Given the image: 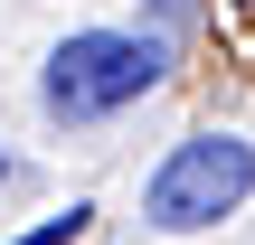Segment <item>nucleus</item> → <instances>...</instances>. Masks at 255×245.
<instances>
[{
	"label": "nucleus",
	"instance_id": "f257e3e1",
	"mask_svg": "<svg viewBox=\"0 0 255 245\" xmlns=\"http://www.w3.org/2000/svg\"><path fill=\"white\" fill-rule=\"evenodd\" d=\"M161 66H170V38H161V28H76V38L47 57L38 104H47L57 123H104V113L142 104V94L161 85Z\"/></svg>",
	"mask_w": 255,
	"mask_h": 245
},
{
	"label": "nucleus",
	"instance_id": "f03ea898",
	"mask_svg": "<svg viewBox=\"0 0 255 245\" xmlns=\"http://www.w3.org/2000/svg\"><path fill=\"white\" fill-rule=\"evenodd\" d=\"M255 189V142L237 132H189L161 170H151V189H142V217L151 227H170V236H189V227H218V217H237Z\"/></svg>",
	"mask_w": 255,
	"mask_h": 245
},
{
	"label": "nucleus",
	"instance_id": "7ed1b4c3",
	"mask_svg": "<svg viewBox=\"0 0 255 245\" xmlns=\"http://www.w3.org/2000/svg\"><path fill=\"white\" fill-rule=\"evenodd\" d=\"M85 227H95V208H66V217H47L38 236H9V245H76Z\"/></svg>",
	"mask_w": 255,
	"mask_h": 245
},
{
	"label": "nucleus",
	"instance_id": "20e7f679",
	"mask_svg": "<svg viewBox=\"0 0 255 245\" xmlns=\"http://www.w3.org/2000/svg\"><path fill=\"white\" fill-rule=\"evenodd\" d=\"M189 9H199V0H151V19H161V28H180Z\"/></svg>",
	"mask_w": 255,
	"mask_h": 245
},
{
	"label": "nucleus",
	"instance_id": "39448f33",
	"mask_svg": "<svg viewBox=\"0 0 255 245\" xmlns=\"http://www.w3.org/2000/svg\"><path fill=\"white\" fill-rule=\"evenodd\" d=\"M0 179H9V151H0Z\"/></svg>",
	"mask_w": 255,
	"mask_h": 245
}]
</instances>
